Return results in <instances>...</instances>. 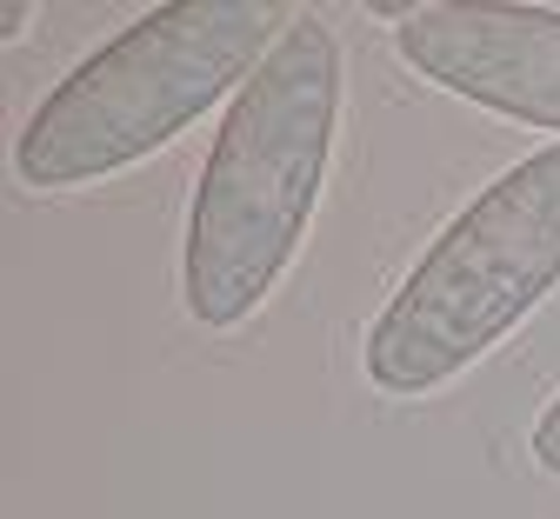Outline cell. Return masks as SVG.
I'll return each mask as SVG.
<instances>
[{
  "label": "cell",
  "instance_id": "cell-1",
  "mask_svg": "<svg viewBox=\"0 0 560 519\" xmlns=\"http://www.w3.org/2000/svg\"><path fill=\"white\" fill-rule=\"evenodd\" d=\"M340 40L320 14H294L260 73L234 94L200 167L180 234V300L194 327H241L294 267L334 161Z\"/></svg>",
  "mask_w": 560,
  "mask_h": 519
},
{
  "label": "cell",
  "instance_id": "cell-2",
  "mask_svg": "<svg viewBox=\"0 0 560 519\" xmlns=\"http://www.w3.org/2000/svg\"><path fill=\"white\" fill-rule=\"evenodd\" d=\"M294 14L280 0H167L94 47L40 94L14 140V174L40 193L94 187L161 154L207 107L241 94Z\"/></svg>",
  "mask_w": 560,
  "mask_h": 519
},
{
  "label": "cell",
  "instance_id": "cell-3",
  "mask_svg": "<svg viewBox=\"0 0 560 519\" xmlns=\"http://www.w3.org/2000/svg\"><path fill=\"white\" fill-rule=\"evenodd\" d=\"M560 286V140L487 180L428 240L361 340V374L387 400H428L501 346Z\"/></svg>",
  "mask_w": 560,
  "mask_h": 519
},
{
  "label": "cell",
  "instance_id": "cell-4",
  "mask_svg": "<svg viewBox=\"0 0 560 519\" xmlns=\"http://www.w3.org/2000/svg\"><path fill=\"white\" fill-rule=\"evenodd\" d=\"M400 60L454 101L560 133V14L553 8H413L394 27Z\"/></svg>",
  "mask_w": 560,
  "mask_h": 519
},
{
  "label": "cell",
  "instance_id": "cell-5",
  "mask_svg": "<svg viewBox=\"0 0 560 519\" xmlns=\"http://www.w3.org/2000/svg\"><path fill=\"white\" fill-rule=\"evenodd\" d=\"M527 447H534V467L560 480V393H553V400H547V413L534 420V439H527Z\"/></svg>",
  "mask_w": 560,
  "mask_h": 519
}]
</instances>
